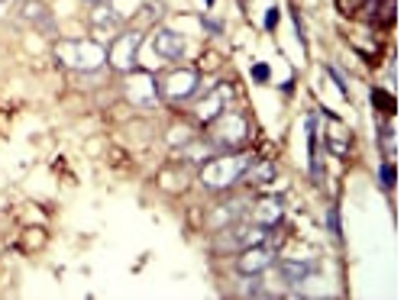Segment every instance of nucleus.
<instances>
[{"mask_svg":"<svg viewBox=\"0 0 404 300\" xmlns=\"http://www.w3.org/2000/svg\"><path fill=\"white\" fill-rule=\"evenodd\" d=\"M252 165L249 155H237V152H223V155H210L201 168V181L210 191H230L239 178L246 175V168Z\"/></svg>","mask_w":404,"mask_h":300,"instance_id":"f257e3e1","label":"nucleus"},{"mask_svg":"<svg viewBox=\"0 0 404 300\" xmlns=\"http://www.w3.org/2000/svg\"><path fill=\"white\" fill-rule=\"evenodd\" d=\"M246 119L239 117V113H217L214 119H210V136L207 139L214 142L217 152H233V149H239L246 142Z\"/></svg>","mask_w":404,"mask_h":300,"instance_id":"f03ea898","label":"nucleus"},{"mask_svg":"<svg viewBox=\"0 0 404 300\" xmlns=\"http://www.w3.org/2000/svg\"><path fill=\"white\" fill-rule=\"evenodd\" d=\"M56 58L65 68H78V71H98L104 65L107 52L100 49L98 42H58L56 45Z\"/></svg>","mask_w":404,"mask_h":300,"instance_id":"7ed1b4c3","label":"nucleus"},{"mask_svg":"<svg viewBox=\"0 0 404 300\" xmlns=\"http://www.w3.org/2000/svg\"><path fill=\"white\" fill-rule=\"evenodd\" d=\"M159 94L162 97H168V100H188V97H195L197 91H201V77H197V71L195 68H178V71H172V75H165L159 84Z\"/></svg>","mask_w":404,"mask_h":300,"instance_id":"20e7f679","label":"nucleus"},{"mask_svg":"<svg viewBox=\"0 0 404 300\" xmlns=\"http://www.w3.org/2000/svg\"><path fill=\"white\" fill-rule=\"evenodd\" d=\"M143 45V33L140 29H130V33H120L117 39L110 42V65L117 71H126L130 75L136 68V52Z\"/></svg>","mask_w":404,"mask_h":300,"instance_id":"39448f33","label":"nucleus"},{"mask_svg":"<svg viewBox=\"0 0 404 300\" xmlns=\"http://www.w3.org/2000/svg\"><path fill=\"white\" fill-rule=\"evenodd\" d=\"M272 262H275V255H272V249H265V242L249 245V249H243V255L237 259V272L246 274V278H259V274H265L269 268H272Z\"/></svg>","mask_w":404,"mask_h":300,"instance_id":"423d86ee","label":"nucleus"},{"mask_svg":"<svg viewBox=\"0 0 404 300\" xmlns=\"http://www.w3.org/2000/svg\"><path fill=\"white\" fill-rule=\"evenodd\" d=\"M152 49H155V55H162V62H182L188 42H185L182 33H175V29H155Z\"/></svg>","mask_w":404,"mask_h":300,"instance_id":"0eeeda50","label":"nucleus"},{"mask_svg":"<svg viewBox=\"0 0 404 300\" xmlns=\"http://www.w3.org/2000/svg\"><path fill=\"white\" fill-rule=\"evenodd\" d=\"M126 94L136 107H155V97H159V87H155V77L149 71H140V75H130L126 81Z\"/></svg>","mask_w":404,"mask_h":300,"instance_id":"6e6552de","label":"nucleus"},{"mask_svg":"<svg viewBox=\"0 0 404 300\" xmlns=\"http://www.w3.org/2000/svg\"><path fill=\"white\" fill-rule=\"evenodd\" d=\"M314 272H317V265H311V262H279L275 265V274L285 287H301Z\"/></svg>","mask_w":404,"mask_h":300,"instance_id":"1a4fd4ad","label":"nucleus"},{"mask_svg":"<svg viewBox=\"0 0 404 300\" xmlns=\"http://www.w3.org/2000/svg\"><path fill=\"white\" fill-rule=\"evenodd\" d=\"M120 16L113 14L107 4H94V10H91V29L100 36V39H110V36H117V26H120Z\"/></svg>","mask_w":404,"mask_h":300,"instance_id":"9d476101","label":"nucleus"},{"mask_svg":"<svg viewBox=\"0 0 404 300\" xmlns=\"http://www.w3.org/2000/svg\"><path fill=\"white\" fill-rule=\"evenodd\" d=\"M252 223L265 226V230H272V226L281 223V200L279 197H269V200H259L252 207Z\"/></svg>","mask_w":404,"mask_h":300,"instance_id":"9b49d317","label":"nucleus"},{"mask_svg":"<svg viewBox=\"0 0 404 300\" xmlns=\"http://www.w3.org/2000/svg\"><path fill=\"white\" fill-rule=\"evenodd\" d=\"M23 16H26L29 23H36L46 36H56V20H52V14L42 7L39 0H26V4H23Z\"/></svg>","mask_w":404,"mask_h":300,"instance_id":"f8f14e48","label":"nucleus"},{"mask_svg":"<svg viewBox=\"0 0 404 300\" xmlns=\"http://www.w3.org/2000/svg\"><path fill=\"white\" fill-rule=\"evenodd\" d=\"M230 91H220V94H207V97L201 100V104L195 107V113H197V119L201 123H210V119L217 117V113H223V97H227Z\"/></svg>","mask_w":404,"mask_h":300,"instance_id":"ddd939ff","label":"nucleus"},{"mask_svg":"<svg viewBox=\"0 0 404 300\" xmlns=\"http://www.w3.org/2000/svg\"><path fill=\"white\" fill-rule=\"evenodd\" d=\"M239 207H243L239 200H230V203H223V207H217L214 217H210V226H214V230H223L227 223H233V220L239 217Z\"/></svg>","mask_w":404,"mask_h":300,"instance_id":"4468645a","label":"nucleus"},{"mask_svg":"<svg viewBox=\"0 0 404 300\" xmlns=\"http://www.w3.org/2000/svg\"><path fill=\"white\" fill-rule=\"evenodd\" d=\"M243 178L249 184H265V181H272V178H275V168L269 165V161H256V159H252V165L246 168Z\"/></svg>","mask_w":404,"mask_h":300,"instance_id":"2eb2a0df","label":"nucleus"},{"mask_svg":"<svg viewBox=\"0 0 404 300\" xmlns=\"http://www.w3.org/2000/svg\"><path fill=\"white\" fill-rule=\"evenodd\" d=\"M327 142H330V152H333V155H343V152H346L349 133H346V126H340L333 117H330V136H327Z\"/></svg>","mask_w":404,"mask_h":300,"instance_id":"dca6fc26","label":"nucleus"},{"mask_svg":"<svg viewBox=\"0 0 404 300\" xmlns=\"http://www.w3.org/2000/svg\"><path fill=\"white\" fill-rule=\"evenodd\" d=\"M378 175H382V188H385V191L395 188L398 171H395V165H391V161H382V171H378Z\"/></svg>","mask_w":404,"mask_h":300,"instance_id":"f3484780","label":"nucleus"},{"mask_svg":"<svg viewBox=\"0 0 404 300\" xmlns=\"http://www.w3.org/2000/svg\"><path fill=\"white\" fill-rule=\"evenodd\" d=\"M372 100H375V107H378L382 113H388V117L395 113V100H391L385 91H372Z\"/></svg>","mask_w":404,"mask_h":300,"instance_id":"a211bd4d","label":"nucleus"},{"mask_svg":"<svg viewBox=\"0 0 404 300\" xmlns=\"http://www.w3.org/2000/svg\"><path fill=\"white\" fill-rule=\"evenodd\" d=\"M343 14H359V7H369V0H336Z\"/></svg>","mask_w":404,"mask_h":300,"instance_id":"6ab92c4d","label":"nucleus"},{"mask_svg":"<svg viewBox=\"0 0 404 300\" xmlns=\"http://www.w3.org/2000/svg\"><path fill=\"white\" fill-rule=\"evenodd\" d=\"M252 77H256L259 84H269V77H272V68H269V65H252Z\"/></svg>","mask_w":404,"mask_h":300,"instance_id":"aec40b11","label":"nucleus"},{"mask_svg":"<svg viewBox=\"0 0 404 300\" xmlns=\"http://www.w3.org/2000/svg\"><path fill=\"white\" fill-rule=\"evenodd\" d=\"M191 139V129H185V126H175L172 136H168V142H175V146H182V142Z\"/></svg>","mask_w":404,"mask_h":300,"instance_id":"412c9836","label":"nucleus"},{"mask_svg":"<svg viewBox=\"0 0 404 300\" xmlns=\"http://www.w3.org/2000/svg\"><path fill=\"white\" fill-rule=\"evenodd\" d=\"M391 136H395V133H391L388 126H382V149H385V155H395V142H391Z\"/></svg>","mask_w":404,"mask_h":300,"instance_id":"4be33fe9","label":"nucleus"},{"mask_svg":"<svg viewBox=\"0 0 404 300\" xmlns=\"http://www.w3.org/2000/svg\"><path fill=\"white\" fill-rule=\"evenodd\" d=\"M204 29H207V36H223V23L220 20H204Z\"/></svg>","mask_w":404,"mask_h":300,"instance_id":"5701e85b","label":"nucleus"},{"mask_svg":"<svg viewBox=\"0 0 404 300\" xmlns=\"http://www.w3.org/2000/svg\"><path fill=\"white\" fill-rule=\"evenodd\" d=\"M330 230H333V236L340 239L343 232H340V217H336V210H330Z\"/></svg>","mask_w":404,"mask_h":300,"instance_id":"b1692460","label":"nucleus"},{"mask_svg":"<svg viewBox=\"0 0 404 300\" xmlns=\"http://www.w3.org/2000/svg\"><path fill=\"white\" fill-rule=\"evenodd\" d=\"M275 23H279V10H269L265 14V29H275Z\"/></svg>","mask_w":404,"mask_h":300,"instance_id":"393cba45","label":"nucleus"},{"mask_svg":"<svg viewBox=\"0 0 404 300\" xmlns=\"http://www.w3.org/2000/svg\"><path fill=\"white\" fill-rule=\"evenodd\" d=\"M88 4H110V0H88Z\"/></svg>","mask_w":404,"mask_h":300,"instance_id":"a878e982","label":"nucleus"},{"mask_svg":"<svg viewBox=\"0 0 404 300\" xmlns=\"http://www.w3.org/2000/svg\"><path fill=\"white\" fill-rule=\"evenodd\" d=\"M204 4H207V7H214V0H204Z\"/></svg>","mask_w":404,"mask_h":300,"instance_id":"bb28decb","label":"nucleus"},{"mask_svg":"<svg viewBox=\"0 0 404 300\" xmlns=\"http://www.w3.org/2000/svg\"><path fill=\"white\" fill-rule=\"evenodd\" d=\"M369 4H372V0H369Z\"/></svg>","mask_w":404,"mask_h":300,"instance_id":"cd10ccee","label":"nucleus"}]
</instances>
